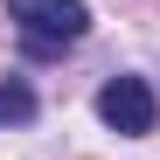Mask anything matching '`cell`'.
<instances>
[{"instance_id": "cell-1", "label": "cell", "mask_w": 160, "mask_h": 160, "mask_svg": "<svg viewBox=\"0 0 160 160\" xmlns=\"http://www.w3.org/2000/svg\"><path fill=\"white\" fill-rule=\"evenodd\" d=\"M7 21L21 28V42L49 56V49H70L91 35V7L84 0H7Z\"/></svg>"}, {"instance_id": "cell-2", "label": "cell", "mask_w": 160, "mask_h": 160, "mask_svg": "<svg viewBox=\"0 0 160 160\" xmlns=\"http://www.w3.org/2000/svg\"><path fill=\"white\" fill-rule=\"evenodd\" d=\"M98 118L112 125V132H125V139L153 132L160 104H153V91H146V77H104V84H98Z\"/></svg>"}, {"instance_id": "cell-3", "label": "cell", "mask_w": 160, "mask_h": 160, "mask_svg": "<svg viewBox=\"0 0 160 160\" xmlns=\"http://www.w3.org/2000/svg\"><path fill=\"white\" fill-rule=\"evenodd\" d=\"M0 118H7V125H28V118H35V91L21 84V77L0 84Z\"/></svg>"}]
</instances>
